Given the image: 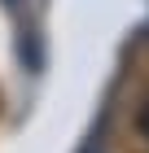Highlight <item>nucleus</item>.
Here are the masks:
<instances>
[{
  "label": "nucleus",
  "mask_w": 149,
  "mask_h": 153,
  "mask_svg": "<svg viewBox=\"0 0 149 153\" xmlns=\"http://www.w3.org/2000/svg\"><path fill=\"white\" fill-rule=\"evenodd\" d=\"M136 131H140V140H149V96L140 101V109H136Z\"/></svg>",
  "instance_id": "obj_1"
},
{
  "label": "nucleus",
  "mask_w": 149,
  "mask_h": 153,
  "mask_svg": "<svg viewBox=\"0 0 149 153\" xmlns=\"http://www.w3.org/2000/svg\"><path fill=\"white\" fill-rule=\"evenodd\" d=\"M83 153H97V149H83Z\"/></svg>",
  "instance_id": "obj_2"
}]
</instances>
